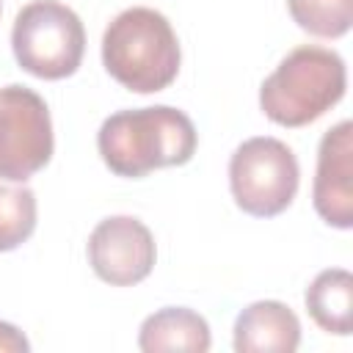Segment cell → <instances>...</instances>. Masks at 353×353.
<instances>
[{
    "mask_svg": "<svg viewBox=\"0 0 353 353\" xmlns=\"http://www.w3.org/2000/svg\"><path fill=\"white\" fill-rule=\"evenodd\" d=\"M193 121L168 105L119 110L99 127L97 146L116 176L138 179L154 168L185 165L196 152Z\"/></svg>",
    "mask_w": 353,
    "mask_h": 353,
    "instance_id": "6da1fadb",
    "label": "cell"
},
{
    "mask_svg": "<svg viewBox=\"0 0 353 353\" xmlns=\"http://www.w3.org/2000/svg\"><path fill=\"white\" fill-rule=\"evenodd\" d=\"M179 41L171 22L146 6L121 11L102 36V63L108 74L135 94L168 88L179 72Z\"/></svg>",
    "mask_w": 353,
    "mask_h": 353,
    "instance_id": "7a4b0ae2",
    "label": "cell"
},
{
    "mask_svg": "<svg viewBox=\"0 0 353 353\" xmlns=\"http://www.w3.org/2000/svg\"><path fill=\"white\" fill-rule=\"evenodd\" d=\"M347 85L345 61L317 44H303L287 52L273 74L259 88L262 113L281 127H303L331 110Z\"/></svg>",
    "mask_w": 353,
    "mask_h": 353,
    "instance_id": "3957f363",
    "label": "cell"
},
{
    "mask_svg": "<svg viewBox=\"0 0 353 353\" xmlns=\"http://www.w3.org/2000/svg\"><path fill=\"white\" fill-rule=\"evenodd\" d=\"M17 63L41 80H63L77 72L85 52V28L80 17L58 0L28 3L11 28Z\"/></svg>",
    "mask_w": 353,
    "mask_h": 353,
    "instance_id": "277c9868",
    "label": "cell"
},
{
    "mask_svg": "<svg viewBox=\"0 0 353 353\" xmlns=\"http://www.w3.org/2000/svg\"><path fill=\"white\" fill-rule=\"evenodd\" d=\"M298 160L270 135L243 141L229 160V185L237 207L254 218L284 212L298 193Z\"/></svg>",
    "mask_w": 353,
    "mask_h": 353,
    "instance_id": "5b68a950",
    "label": "cell"
},
{
    "mask_svg": "<svg viewBox=\"0 0 353 353\" xmlns=\"http://www.w3.org/2000/svg\"><path fill=\"white\" fill-rule=\"evenodd\" d=\"M52 121L47 102L25 88H0V176L25 182L52 157Z\"/></svg>",
    "mask_w": 353,
    "mask_h": 353,
    "instance_id": "8992f818",
    "label": "cell"
},
{
    "mask_svg": "<svg viewBox=\"0 0 353 353\" xmlns=\"http://www.w3.org/2000/svg\"><path fill=\"white\" fill-rule=\"evenodd\" d=\"M157 259L152 232L132 215H113L88 234V265L110 287H132L143 281Z\"/></svg>",
    "mask_w": 353,
    "mask_h": 353,
    "instance_id": "52a82bcc",
    "label": "cell"
},
{
    "mask_svg": "<svg viewBox=\"0 0 353 353\" xmlns=\"http://www.w3.org/2000/svg\"><path fill=\"white\" fill-rule=\"evenodd\" d=\"M317 215L336 229L353 226V124L331 127L317 149V171L312 185Z\"/></svg>",
    "mask_w": 353,
    "mask_h": 353,
    "instance_id": "ba28073f",
    "label": "cell"
},
{
    "mask_svg": "<svg viewBox=\"0 0 353 353\" xmlns=\"http://www.w3.org/2000/svg\"><path fill=\"white\" fill-rule=\"evenodd\" d=\"M301 345V323L281 301H256L234 320L237 353H292Z\"/></svg>",
    "mask_w": 353,
    "mask_h": 353,
    "instance_id": "9c48e42d",
    "label": "cell"
},
{
    "mask_svg": "<svg viewBox=\"0 0 353 353\" xmlns=\"http://www.w3.org/2000/svg\"><path fill=\"white\" fill-rule=\"evenodd\" d=\"M210 342L207 320L185 306H165L149 314L138 334V347L143 353H207Z\"/></svg>",
    "mask_w": 353,
    "mask_h": 353,
    "instance_id": "30bf717a",
    "label": "cell"
},
{
    "mask_svg": "<svg viewBox=\"0 0 353 353\" xmlns=\"http://www.w3.org/2000/svg\"><path fill=\"white\" fill-rule=\"evenodd\" d=\"M306 309L312 320L336 336L353 328V276L345 268H328L306 287Z\"/></svg>",
    "mask_w": 353,
    "mask_h": 353,
    "instance_id": "8fae6325",
    "label": "cell"
},
{
    "mask_svg": "<svg viewBox=\"0 0 353 353\" xmlns=\"http://www.w3.org/2000/svg\"><path fill=\"white\" fill-rule=\"evenodd\" d=\"M292 22L320 39H339L353 25V0H287Z\"/></svg>",
    "mask_w": 353,
    "mask_h": 353,
    "instance_id": "7c38bea8",
    "label": "cell"
},
{
    "mask_svg": "<svg viewBox=\"0 0 353 353\" xmlns=\"http://www.w3.org/2000/svg\"><path fill=\"white\" fill-rule=\"evenodd\" d=\"M36 229V193L0 182V251L19 248Z\"/></svg>",
    "mask_w": 353,
    "mask_h": 353,
    "instance_id": "4fadbf2b",
    "label": "cell"
},
{
    "mask_svg": "<svg viewBox=\"0 0 353 353\" xmlns=\"http://www.w3.org/2000/svg\"><path fill=\"white\" fill-rule=\"evenodd\" d=\"M28 350H30V342L22 336V331L0 320V353H28Z\"/></svg>",
    "mask_w": 353,
    "mask_h": 353,
    "instance_id": "5bb4252c",
    "label": "cell"
}]
</instances>
